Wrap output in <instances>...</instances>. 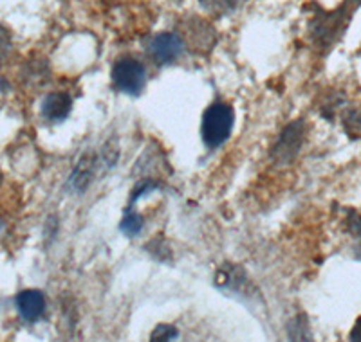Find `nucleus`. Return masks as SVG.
<instances>
[{"label":"nucleus","instance_id":"1","mask_svg":"<svg viewBox=\"0 0 361 342\" xmlns=\"http://www.w3.org/2000/svg\"><path fill=\"white\" fill-rule=\"evenodd\" d=\"M233 108L226 103H214L202 115V139L209 148H217L233 130Z\"/></svg>","mask_w":361,"mask_h":342},{"label":"nucleus","instance_id":"2","mask_svg":"<svg viewBox=\"0 0 361 342\" xmlns=\"http://www.w3.org/2000/svg\"><path fill=\"white\" fill-rule=\"evenodd\" d=\"M112 82L125 94L137 96L147 83V69L135 58H121L112 67Z\"/></svg>","mask_w":361,"mask_h":342},{"label":"nucleus","instance_id":"3","mask_svg":"<svg viewBox=\"0 0 361 342\" xmlns=\"http://www.w3.org/2000/svg\"><path fill=\"white\" fill-rule=\"evenodd\" d=\"M185 42L176 33H159L150 40L148 51L157 65H169L183 54Z\"/></svg>","mask_w":361,"mask_h":342},{"label":"nucleus","instance_id":"4","mask_svg":"<svg viewBox=\"0 0 361 342\" xmlns=\"http://www.w3.org/2000/svg\"><path fill=\"white\" fill-rule=\"evenodd\" d=\"M302 141H304V127H302V122H291L282 132V137L279 139V143H276L275 150H273V157L279 163L291 160L296 155V151L300 150V146H302Z\"/></svg>","mask_w":361,"mask_h":342},{"label":"nucleus","instance_id":"5","mask_svg":"<svg viewBox=\"0 0 361 342\" xmlns=\"http://www.w3.org/2000/svg\"><path fill=\"white\" fill-rule=\"evenodd\" d=\"M71 108H73V99L66 92H51L47 98L42 103V115H44L47 121H63L67 115L71 114Z\"/></svg>","mask_w":361,"mask_h":342},{"label":"nucleus","instance_id":"6","mask_svg":"<svg viewBox=\"0 0 361 342\" xmlns=\"http://www.w3.org/2000/svg\"><path fill=\"white\" fill-rule=\"evenodd\" d=\"M17 308L25 321H37L45 312V298L38 290H24L17 296Z\"/></svg>","mask_w":361,"mask_h":342},{"label":"nucleus","instance_id":"7","mask_svg":"<svg viewBox=\"0 0 361 342\" xmlns=\"http://www.w3.org/2000/svg\"><path fill=\"white\" fill-rule=\"evenodd\" d=\"M96 170V159L94 155H85L82 157V160L78 163V166L74 167L73 175H71V188L74 191H85L87 186L90 184L92 177H94Z\"/></svg>","mask_w":361,"mask_h":342},{"label":"nucleus","instance_id":"8","mask_svg":"<svg viewBox=\"0 0 361 342\" xmlns=\"http://www.w3.org/2000/svg\"><path fill=\"white\" fill-rule=\"evenodd\" d=\"M289 342H314L309 330V322L304 315H296L289 322Z\"/></svg>","mask_w":361,"mask_h":342},{"label":"nucleus","instance_id":"9","mask_svg":"<svg viewBox=\"0 0 361 342\" xmlns=\"http://www.w3.org/2000/svg\"><path fill=\"white\" fill-rule=\"evenodd\" d=\"M244 0H201V6L214 15H226L243 4Z\"/></svg>","mask_w":361,"mask_h":342},{"label":"nucleus","instance_id":"10","mask_svg":"<svg viewBox=\"0 0 361 342\" xmlns=\"http://www.w3.org/2000/svg\"><path fill=\"white\" fill-rule=\"evenodd\" d=\"M119 229H121V232H123V234H127V236H137V234L141 232V229H143V218H141V216L137 215L135 211L128 209V211L125 213Z\"/></svg>","mask_w":361,"mask_h":342},{"label":"nucleus","instance_id":"11","mask_svg":"<svg viewBox=\"0 0 361 342\" xmlns=\"http://www.w3.org/2000/svg\"><path fill=\"white\" fill-rule=\"evenodd\" d=\"M177 337V330L170 324H159L150 335L148 342H172Z\"/></svg>","mask_w":361,"mask_h":342},{"label":"nucleus","instance_id":"12","mask_svg":"<svg viewBox=\"0 0 361 342\" xmlns=\"http://www.w3.org/2000/svg\"><path fill=\"white\" fill-rule=\"evenodd\" d=\"M9 34L4 27H0V58L6 56V53L9 51Z\"/></svg>","mask_w":361,"mask_h":342},{"label":"nucleus","instance_id":"13","mask_svg":"<svg viewBox=\"0 0 361 342\" xmlns=\"http://www.w3.org/2000/svg\"><path fill=\"white\" fill-rule=\"evenodd\" d=\"M350 342H361V317L357 319L353 331H350Z\"/></svg>","mask_w":361,"mask_h":342},{"label":"nucleus","instance_id":"14","mask_svg":"<svg viewBox=\"0 0 361 342\" xmlns=\"http://www.w3.org/2000/svg\"><path fill=\"white\" fill-rule=\"evenodd\" d=\"M350 231L357 236H361V215H354L353 220H350Z\"/></svg>","mask_w":361,"mask_h":342},{"label":"nucleus","instance_id":"15","mask_svg":"<svg viewBox=\"0 0 361 342\" xmlns=\"http://www.w3.org/2000/svg\"><path fill=\"white\" fill-rule=\"evenodd\" d=\"M0 182H2V173H0Z\"/></svg>","mask_w":361,"mask_h":342}]
</instances>
